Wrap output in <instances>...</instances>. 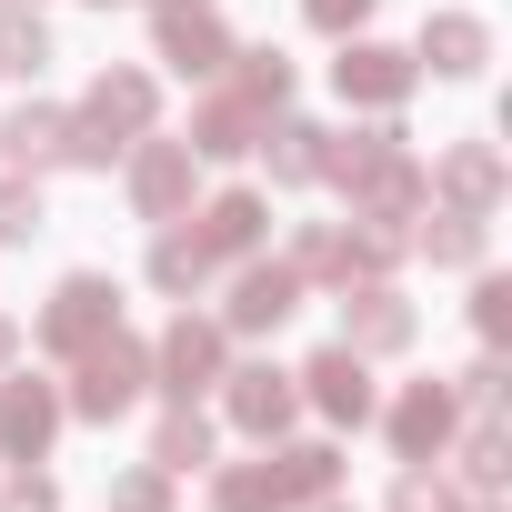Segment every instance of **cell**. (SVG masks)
Returning <instances> with one entry per match:
<instances>
[{"label":"cell","mask_w":512,"mask_h":512,"mask_svg":"<svg viewBox=\"0 0 512 512\" xmlns=\"http://www.w3.org/2000/svg\"><path fill=\"white\" fill-rule=\"evenodd\" d=\"M322 181H342V191H352V221H372V231H402V221H422V201H432V181H422V161L402 151V131L332 141V171H322Z\"/></svg>","instance_id":"obj_1"},{"label":"cell","mask_w":512,"mask_h":512,"mask_svg":"<svg viewBox=\"0 0 512 512\" xmlns=\"http://www.w3.org/2000/svg\"><path fill=\"white\" fill-rule=\"evenodd\" d=\"M141 382H151V342H131V332H101V342L81 352L71 412H81V422H121V412L141 402Z\"/></svg>","instance_id":"obj_2"},{"label":"cell","mask_w":512,"mask_h":512,"mask_svg":"<svg viewBox=\"0 0 512 512\" xmlns=\"http://www.w3.org/2000/svg\"><path fill=\"white\" fill-rule=\"evenodd\" d=\"M101 332H121V282H111V272H71V282L51 292V312H41V352L81 362Z\"/></svg>","instance_id":"obj_3"},{"label":"cell","mask_w":512,"mask_h":512,"mask_svg":"<svg viewBox=\"0 0 512 512\" xmlns=\"http://www.w3.org/2000/svg\"><path fill=\"white\" fill-rule=\"evenodd\" d=\"M231 372V332L221 322H201V312H181L161 342H151V382L171 392V402H191V392H211Z\"/></svg>","instance_id":"obj_4"},{"label":"cell","mask_w":512,"mask_h":512,"mask_svg":"<svg viewBox=\"0 0 512 512\" xmlns=\"http://www.w3.org/2000/svg\"><path fill=\"white\" fill-rule=\"evenodd\" d=\"M412 81H422V61L412 51H392V41H342V61H332V91L342 101H362V111H402L412 101Z\"/></svg>","instance_id":"obj_5"},{"label":"cell","mask_w":512,"mask_h":512,"mask_svg":"<svg viewBox=\"0 0 512 512\" xmlns=\"http://www.w3.org/2000/svg\"><path fill=\"white\" fill-rule=\"evenodd\" d=\"M191 181H201L191 141H161V131L131 141V211H141V221H181V211H191Z\"/></svg>","instance_id":"obj_6"},{"label":"cell","mask_w":512,"mask_h":512,"mask_svg":"<svg viewBox=\"0 0 512 512\" xmlns=\"http://www.w3.org/2000/svg\"><path fill=\"white\" fill-rule=\"evenodd\" d=\"M412 302L392 292V282H342V352H362V362H382V352H412Z\"/></svg>","instance_id":"obj_7"},{"label":"cell","mask_w":512,"mask_h":512,"mask_svg":"<svg viewBox=\"0 0 512 512\" xmlns=\"http://www.w3.org/2000/svg\"><path fill=\"white\" fill-rule=\"evenodd\" d=\"M221 412H231L251 442H282V432H292V412H302V382H292V372H272V362H241V372H221Z\"/></svg>","instance_id":"obj_8"},{"label":"cell","mask_w":512,"mask_h":512,"mask_svg":"<svg viewBox=\"0 0 512 512\" xmlns=\"http://www.w3.org/2000/svg\"><path fill=\"white\" fill-rule=\"evenodd\" d=\"M61 412H71V402H61L51 382H31V372H21V382H0V462H11V472H21V462H51Z\"/></svg>","instance_id":"obj_9"},{"label":"cell","mask_w":512,"mask_h":512,"mask_svg":"<svg viewBox=\"0 0 512 512\" xmlns=\"http://www.w3.org/2000/svg\"><path fill=\"white\" fill-rule=\"evenodd\" d=\"M161 61L181 71V81H221L231 71V31L211 21V0H161Z\"/></svg>","instance_id":"obj_10"},{"label":"cell","mask_w":512,"mask_h":512,"mask_svg":"<svg viewBox=\"0 0 512 512\" xmlns=\"http://www.w3.org/2000/svg\"><path fill=\"white\" fill-rule=\"evenodd\" d=\"M151 111H161V81H151V71H101V81H91V101H81L71 121H81V131H101L111 151H131V141L151 131Z\"/></svg>","instance_id":"obj_11"},{"label":"cell","mask_w":512,"mask_h":512,"mask_svg":"<svg viewBox=\"0 0 512 512\" xmlns=\"http://www.w3.org/2000/svg\"><path fill=\"white\" fill-rule=\"evenodd\" d=\"M292 382H302V402H312L322 422H352V432H362V422L382 412L372 362H362V352H342V342H332V352H312V372H292Z\"/></svg>","instance_id":"obj_12"},{"label":"cell","mask_w":512,"mask_h":512,"mask_svg":"<svg viewBox=\"0 0 512 512\" xmlns=\"http://www.w3.org/2000/svg\"><path fill=\"white\" fill-rule=\"evenodd\" d=\"M452 432H462L452 382H412V392L392 402V452H402V462H442V452H452Z\"/></svg>","instance_id":"obj_13"},{"label":"cell","mask_w":512,"mask_h":512,"mask_svg":"<svg viewBox=\"0 0 512 512\" xmlns=\"http://www.w3.org/2000/svg\"><path fill=\"white\" fill-rule=\"evenodd\" d=\"M292 312H302V272H292V262H241L221 332H282Z\"/></svg>","instance_id":"obj_14"},{"label":"cell","mask_w":512,"mask_h":512,"mask_svg":"<svg viewBox=\"0 0 512 512\" xmlns=\"http://www.w3.org/2000/svg\"><path fill=\"white\" fill-rule=\"evenodd\" d=\"M422 181H432L452 211H472V221H492V211H502V151H492V141H452Z\"/></svg>","instance_id":"obj_15"},{"label":"cell","mask_w":512,"mask_h":512,"mask_svg":"<svg viewBox=\"0 0 512 512\" xmlns=\"http://www.w3.org/2000/svg\"><path fill=\"white\" fill-rule=\"evenodd\" d=\"M251 151L272 161L282 191H312V181L332 171V131H322V121H262V141H251Z\"/></svg>","instance_id":"obj_16"},{"label":"cell","mask_w":512,"mask_h":512,"mask_svg":"<svg viewBox=\"0 0 512 512\" xmlns=\"http://www.w3.org/2000/svg\"><path fill=\"white\" fill-rule=\"evenodd\" d=\"M262 231H272V201H262V191H221V201L201 211V251H211V262H251Z\"/></svg>","instance_id":"obj_17"},{"label":"cell","mask_w":512,"mask_h":512,"mask_svg":"<svg viewBox=\"0 0 512 512\" xmlns=\"http://www.w3.org/2000/svg\"><path fill=\"white\" fill-rule=\"evenodd\" d=\"M422 61H432L442 81H472V71L492 61V21H482V11H432V21H422Z\"/></svg>","instance_id":"obj_18"},{"label":"cell","mask_w":512,"mask_h":512,"mask_svg":"<svg viewBox=\"0 0 512 512\" xmlns=\"http://www.w3.org/2000/svg\"><path fill=\"white\" fill-rule=\"evenodd\" d=\"M251 141H262V111H251L241 91H211V101L191 111V161H241Z\"/></svg>","instance_id":"obj_19"},{"label":"cell","mask_w":512,"mask_h":512,"mask_svg":"<svg viewBox=\"0 0 512 512\" xmlns=\"http://www.w3.org/2000/svg\"><path fill=\"white\" fill-rule=\"evenodd\" d=\"M332 492H342V452H332V442H292V452H272V502H282V512L332 502Z\"/></svg>","instance_id":"obj_20"},{"label":"cell","mask_w":512,"mask_h":512,"mask_svg":"<svg viewBox=\"0 0 512 512\" xmlns=\"http://www.w3.org/2000/svg\"><path fill=\"white\" fill-rule=\"evenodd\" d=\"M0 151H11L21 171H41V161H61V151H71V111H51V101H21L11 121H0Z\"/></svg>","instance_id":"obj_21"},{"label":"cell","mask_w":512,"mask_h":512,"mask_svg":"<svg viewBox=\"0 0 512 512\" xmlns=\"http://www.w3.org/2000/svg\"><path fill=\"white\" fill-rule=\"evenodd\" d=\"M41 71H51V21L31 0H11L0 11V81H41Z\"/></svg>","instance_id":"obj_22"},{"label":"cell","mask_w":512,"mask_h":512,"mask_svg":"<svg viewBox=\"0 0 512 512\" xmlns=\"http://www.w3.org/2000/svg\"><path fill=\"white\" fill-rule=\"evenodd\" d=\"M221 262H211V251H201V231H161L151 241V292H171V302H191L201 282H211Z\"/></svg>","instance_id":"obj_23"},{"label":"cell","mask_w":512,"mask_h":512,"mask_svg":"<svg viewBox=\"0 0 512 512\" xmlns=\"http://www.w3.org/2000/svg\"><path fill=\"white\" fill-rule=\"evenodd\" d=\"M151 462H161V472H211V422H201L191 402H171L161 432H151Z\"/></svg>","instance_id":"obj_24"},{"label":"cell","mask_w":512,"mask_h":512,"mask_svg":"<svg viewBox=\"0 0 512 512\" xmlns=\"http://www.w3.org/2000/svg\"><path fill=\"white\" fill-rule=\"evenodd\" d=\"M502 472H512V432L482 412V422H472V442H462V492H472V502H492V492H502Z\"/></svg>","instance_id":"obj_25"},{"label":"cell","mask_w":512,"mask_h":512,"mask_svg":"<svg viewBox=\"0 0 512 512\" xmlns=\"http://www.w3.org/2000/svg\"><path fill=\"white\" fill-rule=\"evenodd\" d=\"M402 262V231H342L332 241V282H392Z\"/></svg>","instance_id":"obj_26"},{"label":"cell","mask_w":512,"mask_h":512,"mask_svg":"<svg viewBox=\"0 0 512 512\" xmlns=\"http://www.w3.org/2000/svg\"><path fill=\"white\" fill-rule=\"evenodd\" d=\"M231 91L272 121V111L292 101V61H282V51H231Z\"/></svg>","instance_id":"obj_27"},{"label":"cell","mask_w":512,"mask_h":512,"mask_svg":"<svg viewBox=\"0 0 512 512\" xmlns=\"http://www.w3.org/2000/svg\"><path fill=\"white\" fill-rule=\"evenodd\" d=\"M482 241H492V231H482L472 211H442V221H422V251H432L442 272H482Z\"/></svg>","instance_id":"obj_28"},{"label":"cell","mask_w":512,"mask_h":512,"mask_svg":"<svg viewBox=\"0 0 512 512\" xmlns=\"http://www.w3.org/2000/svg\"><path fill=\"white\" fill-rule=\"evenodd\" d=\"M211 512H282L272 502V462H221L211 472Z\"/></svg>","instance_id":"obj_29"},{"label":"cell","mask_w":512,"mask_h":512,"mask_svg":"<svg viewBox=\"0 0 512 512\" xmlns=\"http://www.w3.org/2000/svg\"><path fill=\"white\" fill-rule=\"evenodd\" d=\"M31 231H41V181L11 171V181H0V241H31Z\"/></svg>","instance_id":"obj_30"},{"label":"cell","mask_w":512,"mask_h":512,"mask_svg":"<svg viewBox=\"0 0 512 512\" xmlns=\"http://www.w3.org/2000/svg\"><path fill=\"white\" fill-rule=\"evenodd\" d=\"M111 512H171V472H161V462L121 472V482H111Z\"/></svg>","instance_id":"obj_31"},{"label":"cell","mask_w":512,"mask_h":512,"mask_svg":"<svg viewBox=\"0 0 512 512\" xmlns=\"http://www.w3.org/2000/svg\"><path fill=\"white\" fill-rule=\"evenodd\" d=\"M392 512H462V502H452V482H432V472L412 462V472L392 482Z\"/></svg>","instance_id":"obj_32"},{"label":"cell","mask_w":512,"mask_h":512,"mask_svg":"<svg viewBox=\"0 0 512 512\" xmlns=\"http://www.w3.org/2000/svg\"><path fill=\"white\" fill-rule=\"evenodd\" d=\"M302 21H312V31H332V41H352V31L372 21V0H302Z\"/></svg>","instance_id":"obj_33"},{"label":"cell","mask_w":512,"mask_h":512,"mask_svg":"<svg viewBox=\"0 0 512 512\" xmlns=\"http://www.w3.org/2000/svg\"><path fill=\"white\" fill-rule=\"evenodd\" d=\"M472 322H482V342L502 352V332H512V282H482V292H472Z\"/></svg>","instance_id":"obj_34"},{"label":"cell","mask_w":512,"mask_h":512,"mask_svg":"<svg viewBox=\"0 0 512 512\" xmlns=\"http://www.w3.org/2000/svg\"><path fill=\"white\" fill-rule=\"evenodd\" d=\"M452 402H472V412H502V352H482L472 372H462V392Z\"/></svg>","instance_id":"obj_35"},{"label":"cell","mask_w":512,"mask_h":512,"mask_svg":"<svg viewBox=\"0 0 512 512\" xmlns=\"http://www.w3.org/2000/svg\"><path fill=\"white\" fill-rule=\"evenodd\" d=\"M0 512H61V492H51V482H41V472L21 462V482H11V492H0Z\"/></svg>","instance_id":"obj_36"},{"label":"cell","mask_w":512,"mask_h":512,"mask_svg":"<svg viewBox=\"0 0 512 512\" xmlns=\"http://www.w3.org/2000/svg\"><path fill=\"white\" fill-rule=\"evenodd\" d=\"M332 241H342V231H292V272H302V282L332 272Z\"/></svg>","instance_id":"obj_37"},{"label":"cell","mask_w":512,"mask_h":512,"mask_svg":"<svg viewBox=\"0 0 512 512\" xmlns=\"http://www.w3.org/2000/svg\"><path fill=\"white\" fill-rule=\"evenodd\" d=\"M11 352H21V322H11V312H0V362H11Z\"/></svg>","instance_id":"obj_38"},{"label":"cell","mask_w":512,"mask_h":512,"mask_svg":"<svg viewBox=\"0 0 512 512\" xmlns=\"http://www.w3.org/2000/svg\"><path fill=\"white\" fill-rule=\"evenodd\" d=\"M302 512H342V502H302Z\"/></svg>","instance_id":"obj_39"},{"label":"cell","mask_w":512,"mask_h":512,"mask_svg":"<svg viewBox=\"0 0 512 512\" xmlns=\"http://www.w3.org/2000/svg\"><path fill=\"white\" fill-rule=\"evenodd\" d=\"M101 11H111V0H101Z\"/></svg>","instance_id":"obj_40"}]
</instances>
